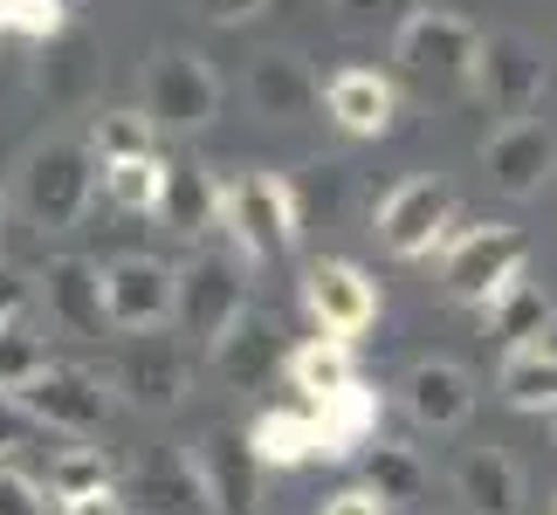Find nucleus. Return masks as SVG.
<instances>
[{
    "label": "nucleus",
    "mask_w": 557,
    "mask_h": 515,
    "mask_svg": "<svg viewBox=\"0 0 557 515\" xmlns=\"http://www.w3.org/2000/svg\"><path fill=\"white\" fill-rule=\"evenodd\" d=\"M213 234L227 241V254L242 268L269 262V254H289L296 234H304V200L283 172H234L213 192Z\"/></svg>",
    "instance_id": "1"
},
{
    "label": "nucleus",
    "mask_w": 557,
    "mask_h": 515,
    "mask_svg": "<svg viewBox=\"0 0 557 515\" xmlns=\"http://www.w3.org/2000/svg\"><path fill=\"white\" fill-rule=\"evenodd\" d=\"M475 49H482V35L455 8H413L393 35V62H399L406 90L426 97V103L475 90Z\"/></svg>",
    "instance_id": "2"
},
{
    "label": "nucleus",
    "mask_w": 557,
    "mask_h": 515,
    "mask_svg": "<svg viewBox=\"0 0 557 515\" xmlns=\"http://www.w3.org/2000/svg\"><path fill=\"white\" fill-rule=\"evenodd\" d=\"M90 192H97V159L83 152L76 138H49L21 159V213L28 227L41 234H62L90 213Z\"/></svg>",
    "instance_id": "3"
},
{
    "label": "nucleus",
    "mask_w": 557,
    "mask_h": 515,
    "mask_svg": "<svg viewBox=\"0 0 557 515\" xmlns=\"http://www.w3.org/2000/svg\"><path fill=\"white\" fill-rule=\"evenodd\" d=\"M213 117H221V76H213V62L193 49H152V62H145V124L193 138Z\"/></svg>",
    "instance_id": "4"
},
{
    "label": "nucleus",
    "mask_w": 557,
    "mask_h": 515,
    "mask_svg": "<svg viewBox=\"0 0 557 515\" xmlns=\"http://www.w3.org/2000/svg\"><path fill=\"white\" fill-rule=\"evenodd\" d=\"M441 275H447V296H455V303L488 310L509 282H523V275H530V241H523L509 221L468 227V234H455V241H447Z\"/></svg>",
    "instance_id": "5"
},
{
    "label": "nucleus",
    "mask_w": 557,
    "mask_h": 515,
    "mask_svg": "<svg viewBox=\"0 0 557 515\" xmlns=\"http://www.w3.org/2000/svg\"><path fill=\"white\" fill-rule=\"evenodd\" d=\"M242 310H248V268L234 262V254H193L186 268H173V324L200 343V351Z\"/></svg>",
    "instance_id": "6"
},
{
    "label": "nucleus",
    "mask_w": 557,
    "mask_h": 515,
    "mask_svg": "<svg viewBox=\"0 0 557 515\" xmlns=\"http://www.w3.org/2000/svg\"><path fill=\"white\" fill-rule=\"evenodd\" d=\"M14 405L28 413L35 434H70V440H90L97 426L111 419V392H103V378L83 372V364H49V372H35L14 392Z\"/></svg>",
    "instance_id": "7"
},
{
    "label": "nucleus",
    "mask_w": 557,
    "mask_h": 515,
    "mask_svg": "<svg viewBox=\"0 0 557 515\" xmlns=\"http://www.w3.org/2000/svg\"><path fill=\"white\" fill-rule=\"evenodd\" d=\"M475 97L503 124L537 117V103H544V49L530 35H517V28L482 35V49H475Z\"/></svg>",
    "instance_id": "8"
},
{
    "label": "nucleus",
    "mask_w": 557,
    "mask_h": 515,
    "mask_svg": "<svg viewBox=\"0 0 557 515\" xmlns=\"http://www.w3.org/2000/svg\"><path fill=\"white\" fill-rule=\"evenodd\" d=\"M180 454H186L193 495H200L207 515H255V495H262V467L248 461L242 434H227V426H207V434H193Z\"/></svg>",
    "instance_id": "9"
},
{
    "label": "nucleus",
    "mask_w": 557,
    "mask_h": 515,
    "mask_svg": "<svg viewBox=\"0 0 557 515\" xmlns=\"http://www.w3.org/2000/svg\"><path fill=\"white\" fill-rule=\"evenodd\" d=\"M447 227H455V186L447 179H406L379 200L372 213V234L385 241V254H399V262H420V254H434L447 241Z\"/></svg>",
    "instance_id": "10"
},
{
    "label": "nucleus",
    "mask_w": 557,
    "mask_h": 515,
    "mask_svg": "<svg viewBox=\"0 0 557 515\" xmlns=\"http://www.w3.org/2000/svg\"><path fill=\"white\" fill-rule=\"evenodd\" d=\"M103 324L124 337H152L173 324V268L159 254H117L103 262Z\"/></svg>",
    "instance_id": "11"
},
{
    "label": "nucleus",
    "mask_w": 557,
    "mask_h": 515,
    "mask_svg": "<svg viewBox=\"0 0 557 515\" xmlns=\"http://www.w3.org/2000/svg\"><path fill=\"white\" fill-rule=\"evenodd\" d=\"M304 310L317 316V330L331 343H351L379 324V282L358 262L331 254V262H310L304 268Z\"/></svg>",
    "instance_id": "12"
},
{
    "label": "nucleus",
    "mask_w": 557,
    "mask_h": 515,
    "mask_svg": "<svg viewBox=\"0 0 557 515\" xmlns=\"http://www.w3.org/2000/svg\"><path fill=\"white\" fill-rule=\"evenodd\" d=\"M482 165H488V186L503 200H537V192L557 179V131L537 117H517V124H496L482 145Z\"/></svg>",
    "instance_id": "13"
},
{
    "label": "nucleus",
    "mask_w": 557,
    "mask_h": 515,
    "mask_svg": "<svg viewBox=\"0 0 557 515\" xmlns=\"http://www.w3.org/2000/svg\"><path fill=\"white\" fill-rule=\"evenodd\" d=\"M41 296H49V324L70 330L83 343H103V262L90 254H55L49 268H41Z\"/></svg>",
    "instance_id": "14"
},
{
    "label": "nucleus",
    "mask_w": 557,
    "mask_h": 515,
    "mask_svg": "<svg viewBox=\"0 0 557 515\" xmlns=\"http://www.w3.org/2000/svg\"><path fill=\"white\" fill-rule=\"evenodd\" d=\"M207 364H213V378H221L227 392H262L269 372L283 364V351H275V324L248 303L221 337L207 343Z\"/></svg>",
    "instance_id": "15"
},
{
    "label": "nucleus",
    "mask_w": 557,
    "mask_h": 515,
    "mask_svg": "<svg viewBox=\"0 0 557 515\" xmlns=\"http://www.w3.org/2000/svg\"><path fill=\"white\" fill-rule=\"evenodd\" d=\"M372 440H379V392L366 378L324 405H310V461H358Z\"/></svg>",
    "instance_id": "16"
},
{
    "label": "nucleus",
    "mask_w": 557,
    "mask_h": 515,
    "mask_svg": "<svg viewBox=\"0 0 557 515\" xmlns=\"http://www.w3.org/2000/svg\"><path fill=\"white\" fill-rule=\"evenodd\" d=\"M248 103H255V117H269V124H304L317 111L310 62L296 49H262L248 62Z\"/></svg>",
    "instance_id": "17"
},
{
    "label": "nucleus",
    "mask_w": 557,
    "mask_h": 515,
    "mask_svg": "<svg viewBox=\"0 0 557 515\" xmlns=\"http://www.w3.org/2000/svg\"><path fill=\"white\" fill-rule=\"evenodd\" d=\"M406 413H413L426 434H455V426L475 413V378L461 372V364H447V357H426L406 372Z\"/></svg>",
    "instance_id": "18"
},
{
    "label": "nucleus",
    "mask_w": 557,
    "mask_h": 515,
    "mask_svg": "<svg viewBox=\"0 0 557 515\" xmlns=\"http://www.w3.org/2000/svg\"><path fill=\"white\" fill-rule=\"evenodd\" d=\"M324 111H331L337 131H351V138H385L393 117H399V90L379 70H337L324 83Z\"/></svg>",
    "instance_id": "19"
},
{
    "label": "nucleus",
    "mask_w": 557,
    "mask_h": 515,
    "mask_svg": "<svg viewBox=\"0 0 557 515\" xmlns=\"http://www.w3.org/2000/svg\"><path fill=\"white\" fill-rule=\"evenodd\" d=\"M455 502L468 515H523V467L503 447H468L455 461Z\"/></svg>",
    "instance_id": "20"
},
{
    "label": "nucleus",
    "mask_w": 557,
    "mask_h": 515,
    "mask_svg": "<svg viewBox=\"0 0 557 515\" xmlns=\"http://www.w3.org/2000/svg\"><path fill=\"white\" fill-rule=\"evenodd\" d=\"M117 392H132L138 413H173L186 399V364L165 337H138L132 357L117 364Z\"/></svg>",
    "instance_id": "21"
},
{
    "label": "nucleus",
    "mask_w": 557,
    "mask_h": 515,
    "mask_svg": "<svg viewBox=\"0 0 557 515\" xmlns=\"http://www.w3.org/2000/svg\"><path fill=\"white\" fill-rule=\"evenodd\" d=\"M482 324L488 337H503V351H544L550 343V324H557V303H550V289L544 282H509L496 303L482 310Z\"/></svg>",
    "instance_id": "22"
},
{
    "label": "nucleus",
    "mask_w": 557,
    "mask_h": 515,
    "mask_svg": "<svg viewBox=\"0 0 557 515\" xmlns=\"http://www.w3.org/2000/svg\"><path fill=\"white\" fill-rule=\"evenodd\" d=\"M132 515H200V495H193V475H186V454L165 447V454H145L132 467V488H117Z\"/></svg>",
    "instance_id": "23"
},
{
    "label": "nucleus",
    "mask_w": 557,
    "mask_h": 515,
    "mask_svg": "<svg viewBox=\"0 0 557 515\" xmlns=\"http://www.w3.org/2000/svg\"><path fill=\"white\" fill-rule=\"evenodd\" d=\"M213 192H221L213 172L165 159V192H159V213H152V221H165L180 241H207V234H213Z\"/></svg>",
    "instance_id": "24"
},
{
    "label": "nucleus",
    "mask_w": 557,
    "mask_h": 515,
    "mask_svg": "<svg viewBox=\"0 0 557 515\" xmlns=\"http://www.w3.org/2000/svg\"><path fill=\"white\" fill-rule=\"evenodd\" d=\"M283 372L289 385L304 392L310 405H324L337 399L345 385H358V364H351V343H331V337H310V343H296V351L283 357Z\"/></svg>",
    "instance_id": "25"
},
{
    "label": "nucleus",
    "mask_w": 557,
    "mask_h": 515,
    "mask_svg": "<svg viewBox=\"0 0 557 515\" xmlns=\"http://www.w3.org/2000/svg\"><path fill=\"white\" fill-rule=\"evenodd\" d=\"M242 447H248L255 467H304L310 461V413H296V405H269V413H255Z\"/></svg>",
    "instance_id": "26"
},
{
    "label": "nucleus",
    "mask_w": 557,
    "mask_h": 515,
    "mask_svg": "<svg viewBox=\"0 0 557 515\" xmlns=\"http://www.w3.org/2000/svg\"><path fill=\"white\" fill-rule=\"evenodd\" d=\"M496 392L517 405V413H557V351H503Z\"/></svg>",
    "instance_id": "27"
},
{
    "label": "nucleus",
    "mask_w": 557,
    "mask_h": 515,
    "mask_svg": "<svg viewBox=\"0 0 557 515\" xmlns=\"http://www.w3.org/2000/svg\"><path fill=\"white\" fill-rule=\"evenodd\" d=\"M90 159L117 165V159H152L159 152V131L145 124V111H97L90 124V145H83Z\"/></svg>",
    "instance_id": "28"
},
{
    "label": "nucleus",
    "mask_w": 557,
    "mask_h": 515,
    "mask_svg": "<svg viewBox=\"0 0 557 515\" xmlns=\"http://www.w3.org/2000/svg\"><path fill=\"white\" fill-rule=\"evenodd\" d=\"M366 488H372L385 508H393V502H420V488H426L420 454H413V447H393V440L366 447Z\"/></svg>",
    "instance_id": "29"
},
{
    "label": "nucleus",
    "mask_w": 557,
    "mask_h": 515,
    "mask_svg": "<svg viewBox=\"0 0 557 515\" xmlns=\"http://www.w3.org/2000/svg\"><path fill=\"white\" fill-rule=\"evenodd\" d=\"M159 192H165V159H117L103 165V200L117 213H159Z\"/></svg>",
    "instance_id": "30"
},
{
    "label": "nucleus",
    "mask_w": 557,
    "mask_h": 515,
    "mask_svg": "<svg viewBox=\"0 0 557 515\" xmlns=\"http://www.w3.org/2000/svg\"><path fill=\"white\" fill-rule=\"evenodd\" d=\"M35 372H49V337L35 330V316L0 324V399H14Z\"/></svg>",
    "instance_id": "31"
},
{
    "label": "nucleus",
    "mask_w": 557,
    "mask_h": 515,
    "mask_svg": "<svg viewBox=\"0 0 557 515\" xmlns=\"http://www.w3.org/2000/svg\"><path fill=\"white\" fill-rule=\"evenodd\" d=\"M111 475H117V461L103 454V447H62L49 461V488H41V495L76 502V495H90V488H117Z\"/></svg>",
    "instance_id": "32"
},
{
    "label": "nucleus",
    "mask_w": 557,
    "mask_h": 515,
    "mask_svg": "<svg viewBox=\"0 0 557 515\" xmlns=\"http://www.w3.org/2000/svg\"><path fill=\"white\" fill-rule=\"evenodd\" d=\"M70 28L62 0H0V35H21V41H55Z\"/></svg>",
    "instance_id": "33"
},
{
    "label": "nucleus",
    "mask_w": 557,
    "mask_h": 515,
    "mask_svg": "<svg viewBox=\"0 0 557 515\" xmlns=\"http://www.w3.org/2000/svg\"><path fill=\"white\" fill-rule=\"evenodd\" d=\"M406 14H413V0H331V21L345 35H366L379 21H406Z\"/></svg>",
    "instance_id": "34"
},
{
    "label": "nucleus",
    "mask_w": 557,
    "mask_h": 515,
    "mask_svg": "<svg viewBox=\"0 0 557 515\" xmlns=\"http://www.w3.org/2000/svg\"><path fill=\"white\" fill-rule=\"evenodd\" d=\"M0 515H49V495H41L35 475L21 467H0Z\"/></svg>",
    "instance_id": "35"
},
{
    "label": "nucleus",
    "mask_w": 557,
    "mask_h": 515,
    "mask_svg": "<svg viewBox=\"0 0 557 515\" xmlns=\"http://www.w3.org/2000/svg\"><path fill=\"white\" fill-rule=\"evenodd\" d=\"M28 303H35V289H28V275H21V268H8V262H0V324H14V316H28Z\"/></svg>",
    "instance_id": "36"
},
{
    "label": "nucleus",
    "mask_w": 557,
    "mask_h": 515,
    "mask_svg": "<svg viewBox=\"0 0 557 515\" xmlns=\"http://www.w3.org/2000/svg\"><path fill=\"white\" fill-rule=\"evenodd\" d=\"M193 8H200L207 21H221V28H242V21H255L269 0H193Z\"/></svg>",
    "instance_id": "37"
},
{
    "label": "nucleus",
    "mask_w": 557,
    "mask_h": 515,
    "mask_svg": "<svg viewBox=\"0 0 557 515\" xmlns=\"http://www.w3.org/2000/svg\"><path fill=\"white\" fill-rule=\"evenodd\" d=\"M28 440H35L28 413H21L14 399H0V454H14V447H28Z\"/></svg>",
    "instance_id": "38"
},
{
    "label": "nucleus",
    "mask_w": 557,
    "mask_h": 515,
    "mask_svg": "<svg viewBox=\"0 0 557 515\" xmlns=\"http://www.w3.org/2000/svg\"><path fill=\"white\" fill-rule=\"evenodd\" d=\"M62 515H132V508H124V495H117V488H90V495L62 502Z\"/></svg>",
    "instance_id": "39"
},
{
    "label": "nucleus",
    "mask_w": 557,
    "mask_h": 515,
    "mask_svg": "<svg viewBox=\"0 0 557 515\" xmlns=\"http://www.w3.org/2000/svg\"><path fill=\"white\" fill-rule=\"evenodd\" d=\"M324 515H393V508H385L372 488H345V495H331V502H324Z\"/></svg>",
    "instance_id": "40"
}]
</instances>
